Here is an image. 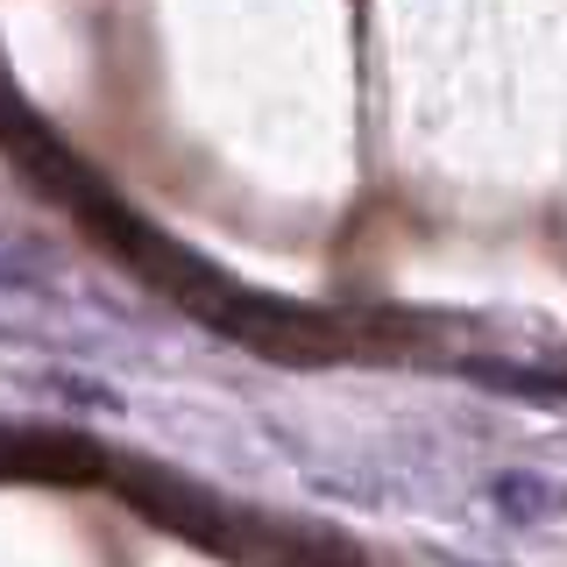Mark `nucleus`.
Here are the masks:
<instances>
[{"label":"nucleus","instance_id":"nucleus-1","mask_svg":"<svg viewBox=\"0 0 567 567\" xmlns=\"http://www.w3.org/2000/svg\"><path fill=\"white\" fill-rule=\"evenodd\" d=\"M192 312H199L213 333H227V341L270 354V362H333V354L348 348V327H333V319L291 306V298L241 291V284H227V277L213 284V291H206Z\"/></svg>","mask_w":567,"mask_h":567},{"label":"nucleus","instance_id":"nucleus-2","mask_svg":"<svg viewBox=\"0 0 567 567\" xmlns=\"http://www.w3.org/2000/svg\"><path fill=\"white\" fill-rule=\"evenodd\" d=\"M106 483L128 496L142 518H156L164 532H177V539L206 546V554L241 560L248 518H235V511H227L220 496H206L199 483H185V475H171V468H142V461H106Z\"/></svg>","mask_w":567,"mask_h":567},{"label":"nucleus","instance_id":"nucleus-3","mask_svg":"<svg viewBox=\"0 0 567 567\" xmlns=\"http://www.w3.org/2000/svg\"><path fill=\"white\" fill-rule=\"evenodd\" d=\"M0 483H106V454L79 433L50 425H0Z\"/></svg>","mask_w":567,"mask_h":567},{"label":"nucleus","instance_id":"nucleus-4","mask_svg":"<svg viewBox=\"0 0 567 567\" xmlns=\"http://www.w3.org/2000/svg\"><path fill=\"white\" fill-rule=\"evenodd\" d=\"M489 504L504 511L511 525H546V518L567 511V496H560V483H546L539 468H504V475H489Z\"/></svg>","mask_w":567,"mask_h":567},{"label":"nucleus","instance_id":"nucleus-5","mask_svg":"<svg viewBox=\"0 0 567 567\" xmlns=\"http://www.w3.org/2000/svg\"><path fill=\"white\" fill-rule=\"evenodd\" d=\"M43 390H50V398H71V404H93V412H114V404H121L106 383H93V377H71V369H50Z\"/></svg>","mask_w":567,"mask_h":567},{"label":"nucleus","instance_id":"nucleus-6","mask_svg":"<svg viewBox=\"0 0 567 567\" xmlns=\"http://www.w3.org/2000/svg\"><path fill=\"white\" fill-rule=\"evenodd\" d=\"M0 284H29V256H14V248H0Z\"/></svg>","mask_w":567,"mask_h":567}]
</instances>
